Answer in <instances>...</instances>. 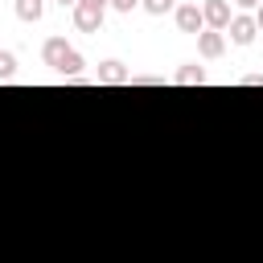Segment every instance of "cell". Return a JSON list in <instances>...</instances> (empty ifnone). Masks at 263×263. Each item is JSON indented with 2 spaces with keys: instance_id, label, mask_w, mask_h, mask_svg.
Wrapping results in <instances>:
<instances>
[{
  "instance_id": "cell-1",
  "label": "cell",
  "mask_w": 263,
  "mask_h": 263,
  "mask_svg": "<svg viewBox=\"0 0 263 263\" xmlns=\"http://www.w3.org/2000/svg\"><path fill=\"white\" fill-rule=\"evenodd\" d=\"M173 21H177V29H181V33H189V37H197V33L205 29V16H201V4H177V12H173Z\"/></svg>"
},
{
  "instance_id": "cell-2",
  "label": "cell",
  "mask_w": 263,
  "mask_h": 263,
  "mask_svg": "<svg viewBox=\"0 0 263 263\" xmlns=\"http://www.w3.org/2000/svg\"><path fill=\"white\" fill-rule=\"evenodd\" d=\"M226 33H230V41H234V45H251V41L259 37V25H255V16L234 12V16H230V25H226Z\"/></svg>"
},
{
  "instance_id": "cell-3",
  "label": "cell",
  "mask_w": 263,
  "mask_h": 263,
  "mask_svg": "<svg viewBox=\"0 0 263 263\" xmlns=\"http://www.w3.org/2000/svg\"><path fill=\"white\" fill-rule=\"evenodd\" d=\"M197 53H201L205 62H218V58L226 53V33H218V29H201V33H197Z\"/></svg>"
},
{
  "instance_id": "cell-4",
  "label": "cell",
  "mask_w": 263,
  "mask_h": 263,
  "mask_svg": "<svg viewBox=\"0 0 263 263\" xmlns=\"http://www.w3.org/2000/svg\"><path fill=\"white\" fill-rule=\"evenodd\" d=\"M201 16H205V29H218V33H226V25H230V0H205L201 4Z\"/></svg>"
},
{
  "instance_id": "cell-5",
  "label": "cell",
  "mask_w": 263,
  "mask_h": 263,
  "mask_svg": "<svg viewBox=\"0 0 263 263\" xmlns=\"http://www.w3.org/2000/svg\"><path fill=\"white\" fill-rule=\"evenodd\" d=\"M103 86H123V82H132V70L123 66V62H115V58H107V62H99V74H95Z\"/></svg>"
},
{
  "instance_id": "cell-6",
  "label": "cell",
  "mask_w": 263,
  "mask_h": 263,
  "mask_svg": "<svg viewBox=\"0 0 263 263\" xmlns=\"http://www.w3.org/2000/svg\"><path fill=\"white\" fill-rule=\"evenodd\" d=\"M74 29H82V33H99V29H103V8L74 4Z\"/></svg>"
},
{
  "instance_id": "cell-7",
  "label": "cell",
  "mask_w": 263,
  "mask_h": 263,
  "mask_svg": "<svg viewBox=\"0 0 263 263\" xmlns=\"http://www.w3.org/2000/svg\"><path fill=\"white\" fill-rule=\"evenodd\" d=\"M66 53H70L66 37H45V45H41V62H45V66H53V70H58Z\"/></svg>"
},
{
  "instance_id": "cell-8",
  "label": "cell",
  "mask_w": 263,
  "mask_h": 263,
  "mask_svg": "<svg viewBox=\"0 0 263 263\" xmlns=\"http://www.w3.org/2000/svg\"><path fill=\"white\" fill-rule=\"evenodd\" d=\"M12 12H16V21L37 25V21H41V12H45V0H16V4H12Z\"/></svg>"
},
{
  "instance_id": "cell-9",
  "label": "cell",
  "mask_w": 263,
  "mask_h": 263,
  "mask_svg": "<svg viewBox=\"0 0 263 263\" xmlns=\"http://www.w3.org/2000/svg\"><path fill=\"white\" fill-rule=\"evenodd\" d=\"M173 82H181V86H201V82H205V70H201L197 62H189V66H181V70L173 74Z\"/></svg>"
},
{
  "instance_id": "cell-10",
  "label": "cell",
  "mask_w": 263,
  "mask_h": 263,
  "mask_svg": "<svg viewBox=\"0 0 263 263\" xmlns=\"http://www.w3.org/2000/svg\"><path fill=\"white\" fill-rule=\"evenodd\" d=\"M82 66H86V62H82V53H78V49H70V53L62 58L58 74H62V78H78V74H82Z\"/></svg>"
},
{
  "instance_id": "cell-11",
  "label": "cell",
  "mask_w": 263,
  "mask_h": 263,
  "mask_svg": "<svg viewBox=\"0 0 263 263\" xmlns=\"http://www.w3.org/2000/svg\"><path fill=\"white\" fill-rule=\"evenodd\" d=\"M140 8L152 16H164V12H177V0H140Z\"/></svg>"
},
{
  "instance_id": "cell-12",
  "label": "cell",
  "mask_w": 263,
  "mask_h": 263,
  "mask_svg": "<svg viewBox=\"0 0 263 263\" xmlns=\"http://www.w3.org/2000/svg\"><path fill=\"white\" fill-rule=\"evenodd\" d=\"M16 74V53L12 49H0V82H8Z\"/></svg>"
},
{
  "instance_id": "cell-13",
  "label": "cell",
  "mask_w": 263,
  "mask_h": 263,
  "mask_svg": "<svg viewBox=\"0 0 263 263\" xmlns=\"http://www.w3.org/2000/svg\"><path fill=\"white\" fill-rule=\"evenodd\" d=\"M111 8L115 12H132V8H140V0H111Z\"/></svg>"
},
{
  "instance_id": "cell-14",
  "label": "cell",
  "mask_w": 263,
  "mask_h": 263,
  "mask_svg": "<svg viewBox=\"0 0 263 263\" xmlns=\"http://www.w3.org/2000/svg\"><path fill=\"white\" fill-rule=\"evenodd\" d=\"M242 86H263V74H247V78H242Z\"/></svg>"
},
{
  "instance_id": "cell-15",
  "label": "cell",
  "mask_w": 263,
  "mask_h": 263,
  "mask_svg": "<svg viewBox=\"0 0 263 263\" xmlns=\"http://www.w3.org/2000/svg\"><path fill=\"white\" fill-rule=\"evenodd\" d=\"M78 4H90V8H103V12L111 8V0H78Z\"/></svg>"
},
{
  "instance_id": "cell-16",
  "label": "cell",
  "mask_w": 263,
  "mask_h": 263,
  "mask_svg": "<svg viewBox=\"0 0 263 263\" xmlns=\"http://www.w3.org/2000/svg\"><path fill=\"white\" fill-rule=\"evenodd\" d=\"M234 4H238V8H259L263 0H234Z\"/></svg>"
},
{
  "instance_id": "cell-17",
  "label": "cell",
  "mask_w": 263,
  "mask_h": 263,
  "mask_svg": "<svg viewBox=\"0 0 263 263\" xmlns=\"http://www.w3.org/2000/svg\"><path fill=\"white\" fill-rule=\"evenodd\" d=\"M255 25H259V33H263V4L255 8Z\"/></svg>"
},
{
  "instance_id": "cell-18",
  "label": "cell",
  "mask_w": 263,
  "mask_h": 263,
  "mask_svg": "<svg viewBox=\"0 0 263 263\" xmlns=\"http://www.w3.org/2000/svg\"><path fill=\"white\" fill-rule=\"evenodd\" d=\"M58 4H62V8H66V4H70V8H74V4H78V0H58Z\"/></svg>"
}]
</instances>
